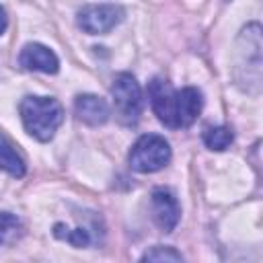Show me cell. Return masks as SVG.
Here are the masks:
<instances>
[{
	"mask_svg": "<svg viewBox=\"0 0 263 263\" xmlns=\"http://www.w3.org/2000/svg\"><path fill=\"white\" fill-rule=\"evenodd\" d=\"M148 95H150L152 111L171 129L189 127L197 119L203 105L201 92L197 88L187 86L181 90H173L168 82H164L162 78H154L150 82Z\"/></svg>",
	"mask_w": 263,
	"mask_h": 263,
	"instance_id": "6da1fadb",
	"label": "cell"
},
{
	"mask_svg": "<svg viewBox=\"0 0 263 263\" xmlns=\"http://www.w3.org/2000/svg\"><path fill=\"white\" fill-rule=\"evenodd\" d=\"M21 119L25 129L39 142L53 138L64 121V109L55 99L49 97H25L21 103Z\"/></svg>",
	"mask_w": 263,
	"mask_h": 263,
	"instance_id": "7a4b0ae2",
	"label": "cell"
},
{
	"mask_svg": "<svg viewBox=\"0 0 263 263\" xmlns=\"http://www.w3.org/2000/svg\"><path fill=\"white\" fill-rule=\"evenodd\" d=\"M171 160V146L162 136L146 134L129 150V164L138 173H154Z\"/></svg>",
	"mask_w": 263,
	"mask_h": 263,
	"instance_id": "3957f363",
	"label": "cell"
},
{
	"mask_svg": "<svg viewBox=\"0 0 263 263\" xmlns=\"http://www.w3.org/2000/svg\"><path fill=\"white\" fill-rule=\"evenodd\" d=\"M111 92H113L115 115L119 117V121L125 125H134L142 113V90L136 78L125 72L117 74L113 80Z\"/></svg>",
	"mask_w": 263,
	"mask_h": 263,
	"instance_id": "277c9868",
	"label": "cell"
},
{
	"mask_svg": "<svg viewBox=\"0 0 263 263\" xmlns=\"http://www.w3.org/2000/svg\"><path fill=\"white\" fill-rule=\"evenodd\" d=\"M123 18V8L117 4H90L78 12V25L90 35L109 33Z\"/></svg>",
	"mask_w": 263,
	"mask_h": 263,
	"instance_id": "5b68a950",
	"label": "cell"
},
{
	"mask_svg": "<svg viewBox=\"0 0 263 263\" xmlns=\"http://www.w3.org/2000/svg\"><path fill=\"white\" fill-rule=\"evenodd\" d=\"M152 214H154L156 224L164 232H171L181 218V208H179L177 197L168 189H154L152 191Z\"/></svg>",
	"mask_w": 263,
	"mask_h": 263,
	"instance_id": "8992f818",
	"label": "cell"
},
{
	"mask_svg": "<svg viewBox=\"0 0 263 263\" xmlns=\"http://www.w3.org/2000/svg\"><path fill=\"white\" fill-rule=\"evenodd\" d=\"M18 62L23 68L27 70H35V72H45V74H55L60 68V62L55 58V53L41 45V43H29L23 47Z\"/></svg>",
	"mask_w": 263,
	"mask_h": 263,
	"instance_id": "52a82bcc",
	"label": "cell"
},
{
	"mask_svg": "<svg viewBox=\"0 0 263 263\" xmlns=\"http://www.w3.org/2000/svg\"><path fill=\"white\" fill-rule=\"evenodd\" d=\"M74 111H76L78 119L88 123V125H103L109 119V107L97 95H80V97H76Z\"/></svg>",
	"mask_w": 263,
	"mask_h": 263,
	"instance_id": "ba28073f",
	"label": "cell"
},
{
	"mask_svg": "<svg viewBox=\"0 0 263 263\" xmlns=\"http://www.w3.org/2000/svg\"><path fill=\"white\" fill-rule=\"evenodd\" d=\"M0 168L6 171L12 177H23L25 175V162L14 150V146L8 142L4 134H0Z\"/></svg>",
	"mask_w": 263,
	"mask_h": 263,
	"instance_id": "9c48e42d",
	"label": "cell"
},
{
	"mask_svg": "<svg viewBox=\"0 0 263 263\" xmlns=\"http://www.w3.org/2000/svg\"><path fill=\"white\" fill-rule=\"evenodd\" d=\"M232 140H234L232 132H230L228 127H224V125L210 127V129H205V134H203V144H205L210 150H216V152L226 150V148L232 144Z\"/></svg>",
	"mask_w": 263,
	"mask_h": 263,
	"instance_id": "30bf717a",
	"label": "cell"
},
{
	"mask_svg": "<svg viewBox=\"0 0 263 263\" xmlns=\"http://www.w3.org/2000/svg\"><path fill=\"white\" fill-rule=\"evenodd\" d=\"M18 226H21V222L16 216H12L8 212H0V245L10 242L16 236Z\"/></svg>",
	"mask_w": 263,
	"mask_h": 263,
	"instance_id": "8fae6325",
	"label": "cell"
},
{
	"mask_svg": "<svg viewBox=\"0 0 263 263\" xmlns=\"http://www.w3.org/2000/svg\"><path fill=\"white\" fill-rule=\"evenodd\" d=\"M55 236L68 240V242L74 245V247H86V245H88V234H86V230H82V228H76V230H68V228H66V232H62L60 228H55Z\"/></svg>",
	"mask_w": 263,
	"mask_h": 263,
	"instance_id": "7c38bea8",
	"label": "cell"
},
{
	"mask_svg": "<svg viewBox=\"0 0 263 263\" xmlns=\"http://www.w3.org/2000/svg\"><path fill=\"white\" fill-rule=\"evenodd\" d=\"M144 261H181L183 257H181V253H177V251H173V249H162V247H154L152 251H148L144 257H142Z\"/></svg>",
	"mask_w": 263,
	"mask_h": 263,
	"instance_id": "4fadbf2b",
	"label": "cell"
},
{
	"mask_svg": "<svg viewBox=\"0 0 263 263\" xmlns=\"http://www.w3.org/2000/svg\"><path fill=\"white\" fill-rule=\"evenodd\" d=\"M6 25H8V16H6V12H4V8L0 6V35L6 31Z\"/></svg>",
	"mask_w": 263,
	"mask_h": 263,
	"instance_id": "5bb4252c",
	"label": "cell"
}]
</instances>
